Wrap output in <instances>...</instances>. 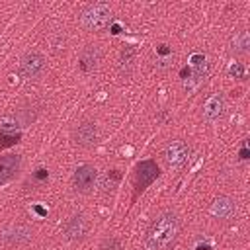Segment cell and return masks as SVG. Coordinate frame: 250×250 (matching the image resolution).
Returning a JSON list of instances; mask_svg holds the SVG:
<instances>
[{
  "instance_id": "obj_1",
  "label": "cell",
  "mask_w": 250,
  "mask_h": 250,
  "mask_svg": "<svg viewBox=\"0 0 250 250\" xmlns=\"http://www.w3.org/2000/svg\"><path fill=\"white\" fill-rule=\"evenodd\" d=\"M178 229H180V223H178V217L174 213L158 215L146 232V248L148 250H160V248L168 246L176 238Z\"/></svg>"
},
{
  "instance_id": "obj_2",
  "label": "cell",
  "mask_w": 250,
  "mask_h": 250,
  "mask_svg": "<svg viewBox=\"0 0 250 250\" xmlns=\"http://www.w3.org/2000/svg\"><path fill=\"white\" fill-rule=\"evenodd\" d=\"M80 23L90 31H102L111 25V8L104 2L90 4L80 16Z\"/></svg>"
},
{
  "instance_id": "obj_3",
  "label": "cell",
  "mask_w": 250,
  "mask_h": 250,
  "mask_svg": "<svg viewBox=\"0 0 250 250\" xmlns=\"http://www.w3.org/2000/svg\"><path fill=\"white\" fill-rule=\"evenodd\" d=\"M20 70L25 78H39L43 72H45V57L37 51H31L23 57L21 64H20Z\"/></svg>"
},
{
  "instance_id": "obj_4",
  "label": "cell",
  "mask_w": 250,
  "mask_h": 250,
  "mask_svg": "<svg viewBox=\"0 0 250 250\" xmlns=\"http://www.w3.org/2000/svg\"><path fill=\"white\" fill-rule=\"evenodd\" d=\"M72 141L78 146H92L98 141V127L94 121H82L72 131Z\"/></svg>"
},
{
  "instance_id": "obj_5",
  "label": "cell",
  "mask_w": 250,
  "mask_h": 250,
  "mask_svg": "<svg viewBox=\"0 0 250 250\" xmlns=\"http://www.w3.org/2000/svg\"><path fill=\"white\" fill-rule=\"evenodd\" d=\"M96 178H98V174H96V168H94V166L84 164V166L76 168L74 180H72V182H74V189L80 191V193L92 191V188L96 186Z\"/></svg>"
},
{
  "instance_id": "obj_6",
  "label": "cell",
  "mask_w": 250,
  "mask_h": 250,
  "mask_svg": "<svg viewBox=\"0 0 250 250\" xmlns=\"http://www.w3.org/2000/svg\"><path fill=\"white\" fill-rule=\"evenodd\" d=\"M189 156V146L184 141H170L164 148V158L170 166H182Z\"/></svg>"
},
{
  "instance_id": "obj_7",
  "label": "cell",
  "mask_w": 250,
  "mask_h": 250,
  "mask_svg": "<svg viewBox=\"0 0 250 250\" xmlns=\"http://www.w3.org/2000/svg\"><path fill=\"white\" fill-rule=\"evenodd\" d=\"M160 170L156 166V162L152 160H143L139 166H137V191H143L146 186H150L156 178H158Z\"/></svg>"
},
{
  "instance_id": "obj_8",
  "label": "cell",
  "mask_w": 250,
  "mask_h": 250,
  "mask_svg": "<svg viewBox=\"0 0 250 250\" xmlns=\"http://www.w3.org/2000/svg\"><path fill=\"white\" fill-rule=\"evenodd\" d=\"M102 61V51L96 45H86L78 57V68L82 72H94Z\"/></svg>"
},
{
  "instance_id": "obj_9",
  "label": "cell",
  "mask_w": 250,
  "mask_h": 250,
  "mask_svg": "<svg viewBox=\"0 0 250 250\" xmlns=\"http://www.w3.org/2000/svg\"><path fill=\"white\" fill-rule=\"evenodd\" d=\"M2 240L12 246H20L31 240V230L25 225H10L2 230Z\"/></svg>"
},
{
  "instance_id": "obj_10",
  "label": "cell",
  "mask_w": 250,
  "mask_h": 250,
  "mask_svg": "<svg viewBox=\"0 0 250 250\" xmlns=\"http://www.w3.org/2000/svg\"><path fill=\"white\" fill-rule=\"evenodd\" d=\"M88 232V221L84 215H72L64 223V236L68 240H82Z\"/></svg>"
},
{
  "instance_id": "obj_11",
  "label": "cell",
  "mask_w": 250,
  "mask_h": 250,
  "mask_svg": "<svg viewBox=\"0 0 250 250\" xmlns=\"http://www.w3.org/2000/svg\"><path fill=\"white\" fill-rule=\"evenodd\" d=\"M20 168V156L18 154H4L0 156V186L6 184L16 176Z\"/></svg>"
},
{
  "instance_id": "obj_12",
  "label": "cell",
  "mask_w": 250,
  "mask_h": 250,
  "mask_svg": "<svg viewBox=\"0 0 250 250\" xmlns=\"http://www.w3.org/2000/svg\"><path fill=\"white\" fill-rule=\"evenodd\" d=\"M223 111H225V100H223V96L221 94L209 96L207 102H205V105H203V117L209 119V121H215V119H219L223 115Z\"/></svg>"
},
{
  "instance_id": "obj_13",
  "label": "cell",
  "mask_w": 250,
  "mask_h": 250,
  "mask_svg": "<svg viewBox=\"0 0 250 250\" xmlns=\"http://www.w3.org/2000/svg\"><path fill=\"white\" fill-rule=\"evenodd\" d=\"M234 213V201L230 197H217L211 205V215L217 219H229Z\"/></svg>"
},
{
  "instance_id": "obj_14",
  "label": "cell",
  "mask_w": 250,
  "mask_h": 250,
  "mask_svg": "<svg viewBox=\"0 0 250 250\" xmlns=\"http://www.w3.org/2000/svg\"><path fill=\"white\" fill-rule=\"evenodd\" d=\"M133 62H135V49L131 45H125L121 49V55H119V72L123 76H127L133 68Z\"/></svg>"
},
{
  "instance_id": "obj_15",
  "label": "cell",
  "mask_w": 250,
  "mask_h": 250,
  "mask_svg": "<svg viewBox=\"0 0 250 250\" xmlns=\"http://www.w3.org/2000/svg\"><path fill=\"white\" fill-rule=\"evenodd\" d=\"M189 64H191V70H193V80L197 82V80H201L203 76H205V72H207V59L201 55V53H193L191 57H189Z\"/></svg>"
},
{
  "instance_id": "obj_16",
  "label": "cell",
  "mask_w": 250,
  "mask_h": 250,
  "mask_svg": "<svg viewBox=\"0 0 250 250\" xmlns=\"http://www.w3.org/2000/svg\"><path fill=\"white\" fill-rule=\"evenodd\" d=\"M250 47V37H248V31L240 29L234 37H232V51L236 53H246Z\"/></svg>"
},
{
  "instance_id": "obj_17",
  "label": "cell",
  "mask_w": 250,
  "mask_h": 250,
  "mask_svg": "<svg viewBox=\"0 0 250 250\" xmlns=\"http://www.w3.org/2000/svg\"><path fill=\"white\" fill-rule=\"evenodd\" d=\"M16 143H20V135L18 133H4V131H0V148L12 146Z\"/></svg>"
},
{
  "instance_id": "obj_18",
  "label": "cell",
  "mask_w": 250,
  "mask_h": 250,
  "mask_svg": "<svg viewBox=\"0 0 250 250\" xmlns=\"http://www.w3.org/2000/svg\"><path fill=\"white\" fill-rule=\"evenodd\" d=\"M119 178H121L119 170H111V172L105 176V180H104V189H105V191H107V189H113L115 184L119 182Z\"/></svg>"
},
{
  "instance_id": "obj_19",
  "label": "cell",
  "mask_w": 250,
  "mask_h": 250,
  "mask_svg": "<svg viewBox=\"0 0 250 250\" xmlns=\"http://www.w3.org/2000/svg\"><path fill=\"white\" fill-rule=\"evenodd\" d=\"M100 250H121V242H119V238L109 236V238H105L102 242V248Z\"/></svg>"
},
{
  "instance_id": "obj_20",
  "label": "cell",
  "mask_w": 250,
  "mask_h": 250,
  "mask_svg": "<svg viewBox=\"0 0 250 250\" xmlns=\"http://www.w3.org/2000/svg\"><path fill=\"white\" fill-rule=\"evenodd\" d=\"M229 72H230V76H234V78H244V66H242V62H234Z\"/></svg>"
},
{
  "instance_id": "obj_21",
  "label": "cell",
  "mask_w": 250,
  "mask_h": 250,
  "mask_svg": "<svg viewBox=\"0 0 250 250\" xmlns=\"http://www.w3.org/2000/svg\"><path fill=\"white\" fill-rule=\"evenodd\" d=\"M47 176H49V174H47V170H45V168H39V170L35 172V178H37V180H45Z\"/></svg>"
},
{
  "instance_id": "obj_22",
  "label": "cell",
  "mask_w": 250,
  "mask_h": 250,
  "mask_svg": "<svg viewBox=\"0 0 250 250\" xmlns=\"http://www.w3.org/2000/svg\"><path fill=\"white\" fill-rule=\"evenodd\" d=\"M158 53H160V55H170L168 45H160V47H158Z\"/></svg>"
},
{
  "instance_id": "obj_23",
  "label": "cell",
  "mask_w": 250,
  "mask_h": 250,
  "mask_svg": "<svg viewBox=\"0 0 250 250\" xmlns=\"http://www.w3.org/2000/svg\"><path fill=\"white\" fill-rule=\"evenodd\" d=\"M240 158H242V160L248 158V148H246V146H242V150H240Z\"/></svg>"
},
{
  "instance_id": "obj_24",
  "label": "cell",
  "mask_w": 250,
  "mask_h": 250,
  "mask_svg": "<svg viewBox=\"0 0 250 250\" xmlns=\"http://www.w3.org/2000/svg\"><path fill=\"white\" fill-rule=\"evenodd\" d=\"M180 76H182V78H186V76H189V68H184V70L180 72Z\"/></svg>"
}]
</instances>
